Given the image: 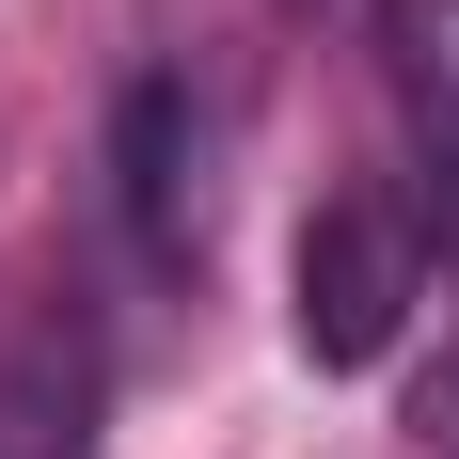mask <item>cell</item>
<instances>
[{
	"mask_svg": "<svg viewBox=\"0 0 459 459\" xmlns=\"http://www.w3.org/2000/svg\"><path fill=\"white\" fill-rule=\"evenodd\" d=\"M301 301H285V317H301V365H380V349H396V333H412V301H428V238H412V206H396V190H333L317 222H301Z\"/></svg>",
	"mask_w": 459,
	"mask_h": 459,
	"instance_id": "cell-1",
	"label": "cell"
},
{
	"mask_svg": "<svg viewBox=\"0 0 459 459\" xmlns=\"http://www.w3.org/2000/svg\"><path fill=\"white\" fill-rule=\"evenodd\" d=\"M111 190H127V238L159 270H206V222H222V95L190 64H143L127 111H111Z\"/></svg>",
	"mask_w": 459,
	"mask_h": 459,
	"instance_id": "cell-2",
	"label": "cell"
},
{
	"mask_svg": "<svg viewBox=\"0 0 459 459\" xmlns=\"http://www.w3.org/2000/svg\"><path fill=\"white\" fill-rule=\"evenodd\" d=\"M380 80H396V127H412L428 190L459 206V0H380Z\"/></svg>",
	"mask_w": 459,
	"mask_h": 459,
	"instance_id": "cell-3",
	"label": "cell"
},
{
	"mask_svg": "<svg viewBox=\"0 0 459 459\" xmlns=\"http://www.w3.org/2000/svg\"><path fill=\"white\" fill-rule=\"evenodd\" d=\"M0 459H80V396L48 412V380L16 365V380H0Z\"/></svg>",
	"mask_w": 459,
	"mask_h": 459,
	"instance_id": "cell-4",
	"label": "cell"
},
{
	"mask_svg": "<svg viewBox=\"0 0 459 459\" xmlns=\"http://www.w3.org/2000/svg\"><path fill=\"white\" fill-rule=\"evenodd\" d=\"M428 459H459V396H444V412H428Z\"/></svg>",
	"mask_w": 459,
	"mask_h": 459,
	"instance_id": "cell-5",
	"label": "cell"
}]
</instances>
